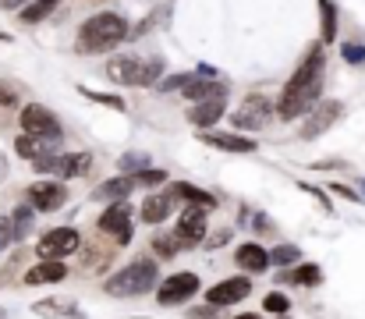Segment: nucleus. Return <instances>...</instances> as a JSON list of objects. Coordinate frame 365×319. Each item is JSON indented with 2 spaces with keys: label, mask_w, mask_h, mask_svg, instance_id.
<instances>
[{
  "label": "nucleus",
  "mask_w": 365,
  "mask_h": 319,
  "mask_svg": "<svg viewBox=\"0 0 365 319\" xmlns=\"http://www.w3.org/2000/svg\"><path fill=\"white\" fill-rule=\"evenodd\" d=\"M326 82V46L316 43L309 50V57L298 64V71L291 75V82L284 85L281 100L273 103V114L281 121H298L301 114H309L319 103V92Z\"/></svg>",
  "instance_id": "f257e3e1"
},
{
  "label": "nucleus",
  "mask_w": 365,
  "mask_h": 319,
  "mask_svg": "<svg viewBox=\"0 0 365 319\" xmlns=\"http://www.w3.org/2000/svg\"><path fill=\"white\" fill-rule=\"evenodd\" d=\"M132 36V25L125 15L117 11H100L93 18H85V25L78 28V50L82 53H100V50H110L117 43H125Z\"/></svg>",
  "instance_id": "f03ea898"
},
{
  "label": "nucleus",
  "mask_w": 365,
  "mask_h": 319,
  "mask_svg": "<svg viewBox=\"0 0 365 319\" xmlns=\"http://www.w3.org/2000/svg\"><path fill=\"white\" fill-rule=\"evenodd\" d=\"M157 284H160V266L142 255V259H132L128 266H121L117 273H110L103 280V291L114 295V298H135V295L153 291Z\"/></svg>",
  "instance_id": "7ed1b4c3"
},
{
  "label": "nucleus",
  "mask_w": 365,
  "mask_h": 319,
  "mask_svg": "<svg viewBox=\"0 0 365 319\" xmlns=\"http://www.w3.org/2000/svg\"><path fill=\"white\" fill-rule=\"evenodd\" d=\"M163 75V57H114L107 64V78L114 85H157Z\"/></svg>",
  "instance_id": "20e7f679"
},
{
  "label": "nucleus",
  "mask_w": 365,
  "mask_h": 319,
  "mask_svg": "<svg viewBox=\"0 0 365 319\" xmlns=\"http://www.w3.org/2000/svg\"><path fill=\"white\" fill-rule=\"evenodd\" d=\"M33 171L36 174H46V178H60V181H71V178H82L93 171V156L89 153H64V156H39L33 160Z\"/></svg>",
  "instance_id": "39448f33"
},
{
  "label": "nucleus",
  "mask_w": 365,
  "mask_h": 319,
  "mask_svg": "<svg viewBox=\"0 0 365 319\" xmlns=\"http://www.w3.org/2000/svg\"><path fill=\"white\" fill-rule=\"evenodd\" d=\"M21 135H33V139H43V142H60V121L46 110V107H39V103H25L21 107Z\"/></svg>",
  "instance_id": "423d86ee"
},
{
  "label": "nucleus",
  "mask_w": 365,
  "mask_h": 319,
  "mask_svg": "<svg viewBox=\"0 0 365 319\" xmlns=\"http://www.w3.org/2000/svg\"><path fill=\"white\" fill-rule=\"evenodd\" d=\"M199 287H202V280H199V273H170L167 280H160L157 284V305H163V309H174V305H181V302H192L195 295H199Z\"/></svg>",
  "instance_id": "0eeeda50"
},
{
  "label": "nucleus",
  "mask_w": 365,
  "mask_h": 319,
  "mask_svg": "<svg viewBox=\"0 0 365 319\" xmlns=\"http://www.w3.org/2000/svg\"><path fill=\"white\" fill-rule=\"evenodd\" d=\"M82 248V234L75 227H53L39 238L36 252H39V259L46 263H60V259H68V255H75Z\"/></svg>",
  "instance_id": "6e6552de"
},
{
  "label": "nucleus",
  "mask_w": 365,
  "mask_h": 319,
  "mask_svg": "<svg viewBox=\"0 0 365 319\" xmlns=\"http://www.w3.org/2000/svg\"><path fill=\"white\" fill-rule=\"evenodd\" d=\"M96 227H100L103 234H110V238L117 241V248L132 245V234H135V227H132V206H128V202H110V206L103 209V216H100Z\"/></svg>",
  "instance_id": "1a4fd4ad"
},
{
  "label": "nucleus",
  "mask_w": 365,
  "mask_h": 319,
  "mask_svg": "<svg viewBox=\"0 0 365 319\" xmlns=\"http://www.w3.org/2000/svg\"><path fill=\"white\" fill-rule=\"evenodd\" d=\"M341 114H344V103H341V100H323V103H316V107L309 110L305 124H301V139H305V142L319 139L323 132H330V128L341 121Z\"/></svg>",
  "instance_id": "9d476101"
},
{
  "label": "nucleus",
  "mask_w": 365,
  "mask_h": 319,
  "mask_svg": "<svg viewBox=\"0 0 365 319\" xmlns=\"http://www.w3.org/2000/svg\"><path fill=\"white\" fill-rule=\"evenodd\" d=\"M269 117H273V100H266V96H249V100L231 114V124L241 135V132H256V128H262Z\"/></svg>",
  "instance_id": "9b49d317"
},
{
  "label": "nucleus",
  "mask_w": 365,
  "mask_h": 319,
  "mask_svg": "<svg viewBox=\"0 0 365 319\" xmlns=\"http://www.w3.org/2000/svg\"><path fill=\"white\" fill-rule=\"evenodd\" d=\"M252 291V280L249 277H231V280H220V284H213L209 291H206V305L213 309H227V305H238V302H245Z\"/></svg>",
  "instance_id": "f8f14e48"
},
{
  "label": "nucleus",
  "mask_w": 365,
  "mask_h": 319,
  "mask_svg": "<svg viewBox=\"0 0 365 319\" xmlns=\"http://www.w3.org/2000/svg\"><path fill=\"white\" fill-rule=\"evenodd\" d=\"M68 202V188L60 181H36L28 188V206L36 213H50V209H60Z\"/></svg>",
  "instance_id": "ddd939ff"
},
{
  "label": "nucleus",
  "mask_w": 365,
  "mask_h": 319,
  "mask_svg": "<svg viewBox=\"0 0 365 319\" xmlns=\"http://www.w3.org/2000/svg\"><path fill=\"white\" fill-rule=\"evenodd\" d=\"M206 213H209V209L188 206L185 213L177 216V231H174V238L185 245V248H192V245H199V241L206 238Z\"/></svg>",
  "instance_id": "4468645a"
},
{
  "label": "nucleus",
  "mask_w": 365,
  "mask_h": 319,
  "mask_svg": "<svg viewBox=\"0 0 365 319\" xmlns=\"http://www.w3.org/2000/svg\"><path fill=\"white\" fill-rule=\"evenodd\" d=\"M199 142L224 153H256V139L238 135V132H199Z\"/></svg>",
  "instance_id": "2eb2a0df"
},
{
  "label": "nucleus",
  "mask_w": 365,
  "mask_h": 319,
  "mask_svg": "<svg viewBox=\"0 0 365 319\" xmlns=\"http://www.w3.org/2000/svg\"><path fill=\"white\" fill-rule=\"evenodd\" d=\"M181 96H185L188 103H202V100H224L227 96V82L224 78H192L185 89H181Z\"/></svg>",
  "instance_id": "dca6fc26"
},
{
  "label": "nucleus",
  "mask_w": 365,
  "mask_h": 319,
  "mask_svg": "<svg viewBox=\"0 0 365 319\" xmlns=\"http://www.w3.org/2000/svg\"><path fill=\"white\" fill-rule=\"evenodd\" d=\"M167 196L177 202H188V206H199V209H213L217 206V196L213 191H202V188H195V184H188V181H174L170 188H167Z\"/></svg>",
  "instance_id": "f3484780"
},
{
  "label": "nucleus",
  "mask_w": 365,
  "mask_h": 319,
  "mask_svg": "<svg viewBox=\"0 0 365 319\" xmlns=\"http://www.w3.org/2000/svg\"><path fill=\"white\" fill-rule=\"evenodd\" d=\"M234 263L245 270V273H266V266H269V259H266V248L262 245H256V241H245V245H238V252H234Z\"/></svg>",
  "instance_id": "a211bd4d"
},
{
  "label": "nucleus",
  "mask_w": 365,
  "mask_h": 319,
  "mask_svg": "<svg viewBox=\"0 0 365 319\" xmlns=\"http://www.w3.org/2000/svg\"><path fill=\"white\" fill-rule=\"evenodd\" d=\"M227 114V103L224 100H202L195 107H188V121L195 128H217V121Z\"/></svg>",
  "instance_id": "6ab92c4d"
},
{
  "label": "nucleus",
  "mask_w": 365,
  "mask_h": 319,
  "mask_svg": "<svg viewBox=\"0 0 365 319\" xmlns=\"http://www.w3.org/2000/svg\"><path fill=\"white\" fill-rule=\"evenodd\" d=\"M64 277H68V266H64V263H46V259H39L21 280H25L28 287H39V284H60Z\"/></svg>",
  "instance_id": "aec40b11"
},
{
  "label": "nucleus",
  "mask_w": 365,
  "mask_h": 319,
  "mask_svg": "<svg viewBox=\"0 0 365 319\" xmlns=\"http://www.w3.org/2000/svg\"><path fill=\"white\" fill-rule=\"evenodd\" d=\"M33 312L43 319H71V316H78V302L75 298H43V302H33Z\"/></svg>",
  "instance_id": "412c9836"
},
{
  "label": "nucleus",
  "mask_w": 365,
  "mask_h": 319,
  "mask_svg": "<svg viewBox=\"0 0 365 319\" xmlns=\"http://www.w3.org/2000/svg\"><path fill=\"white\" fill-rule=\"evenodd\" d=\"M277 280L298 284V287H319V284H323V270H319L316 263H298V266H291L287 273H277Z\"/></svg>",
  "instance_id": "4be33fe9"
},
{
  "label": "nucleus",
  "mask_w": 365,
  "mask_h": 319,
  "mask_svg": "<svg viewBox=\"0 0 365 319\" xmlns=\"http://www.w3.org/2000/svg\"><path fill=\"white\" fill-rule=\"evenodd\" d=\"M132 196V178H110V181H103L96 191H93V199L96 202H125Z\"/></svg>",
  "instance_id": "5701e85b"
},
{
  "label": "nucleus",
  "mask_w": 365,
  "mask_h": 319,
  "mask_svg": "<svg viewBox=\"0 0 365 319\" xmlns=\"http://www.w3.org/2000/svg\"><path fill=\"white\" fill-rule=\"evenodd\" d=\"M316 8H319V43L330 46L337 40V4L333 0H316Z\"/></svg>",
  "instance_id": "b1692460"
},
{
  "label": "nucleus",
  "mask_w": 365,
  "mask_h": 319,
  "mask_svg": "<svg viewBox=\"0 0 365 319\" xmlns=\"http://www.w3.org/2000/svg\"><path fill=\"white\" fill-rule=\"evenodd\" d=\"M170 209H174V199L167 196V191H160V196H149L145 202H142V220L145 223H163L167 216H170Z\"/></svg>",
  "instance_id": "393cba45"
},
{
  "label": "nucleus",
  "mask_w": 365,
  "mask_h": 319,
  "mask_svg": "<svg viewBox=\"0 0 365 319\" xmlns=\"http://www.w3.org/2000/svg\"><path fill=\"white\" fill-rule=\"evenodd\" d=\"M33 213H36L33 206H28V202H21V206H15V213L8 216V220H11V238H15V241H21L28 231H33V220H36Z\"/></svg>",
  "instance_id": "a878e982"
},
{
  "label": "nucleus",
  "mask_w": 365,
  "mask_h": 319,
  "mask_svg": "<svg viewBox=\"0 0 365 319\" xmlns=\"http://www.w3.org/2000/svg\"><path fill=\"white\" fill-rule=\"evenodd\" d=\"M60 4V0H33V4H25L18 15H21V21L25 25H39L43 18H50L53 15V8Z\"/></svg>",
  "instance_id": "bb28decb"
},
{
  "label": "nucleus",
  "mask_w": 365,
  "mask_h": 319,
  "mask_svg": "<svg viewBox=\"0 0 365 319\" xmlns=\"http://www.w3.org/2000/svg\"><path fill=\"white\" fill-rule=\"evenodd\" d=\"M15 153L25 156V160H39V156H50V142L33 139V135H18L15 139Z\"/></svg>",
  "instance_id": "cd10ccee"
},
{
  "label": "nucleus",
  "mask_w": 365,
  "mask_h": 319,
  "mask_svg": "<svg viewBox=\"0 0 365 319\" xmlns=\"http://www.w3.org/2000/svg\"><path fill=\"white\" fill-rule=\"evenodd\" d=\"M82 96H85V100H93V103H100V107L117 110V114H125V110H128V103L121 100V96H110V92H96V89H85V85H82Z\"/></svg>",
  "instance_id": "c85d7f7f"
},
{
  "label": "nucleus",
  "mask_w": 365,
  "mask_h": 319,
  "mask_svg": "<svg viewBox=\"0 0 365 319\" xmlns=\"http://www.w3.org/2000/svg\"><path fill=\"white\" fill-rule=\"evenodd\" d=\"M149 245H153V252L160 255V259H174V255H177L181 248H185V245H181L174 234H163V231H160L153 241H149Z\"/></svg>",
  "instance_id": "c756f323"
},
{
  "label": "nucleus",
  "mask_w": 365,
  "mask_h": 319,
  "mask_svg": "<svg viewBox=\"0 0 365 319\" xmlns=\"http://www.w3.org/2000/svg\"><path fill=\"white\" fill-rule=\"evenodd\" d=\"M266 259H269L273 266H291V263L301 259V248H298V245H277L273 252H266Z\"/></svg>",
  "instance_id": "7c9ffc66"
},
{
  "label": "nucleus",
  "mask_w": 365,
  "mask_h": 319,
  "mask_svg": "<svg viewBox=\"0 0 365 319\" xmlns=\"http://www.w3.org/2000/svg\"><path fill=\"white\" fill-rule=\"evenodd\" d=\"M157 184H167V171L160 167H149V171H139L132 174V188H157Z\"/></svg>",
  "instance_id": "2f4dec72"
},
{
  "label": "nucleus",
  "mask_w": 365,
  "mask_h": 319,
  "mask_svg": "<svg viewBox=\"0 0 365 319\" xmlns=\"http://www.w3.org/2000/svg\"><path fill=\"white\" fill-rule=\"evenodd\" d=\"M139 171H149V156L145 153H125V156H121V174H125V178H132Z\"/></svg>",
  "instance_id": "473e14b6"
},
{
  "label": "nucleus",
  "mask_w": 365,
  "mask_h": 319,
  "mask_svg": "<svg viewBox=\"0 0 365 319\" xmlns=\"http://www.w3.org/2000/svg\"><path fill=\"white\" fill-rule=\"evenodd\" d=\"M341 57H344V64H351V68H362V64H365V43H362V36L358 40H348L341 46Z\"/></svg>",
  "instance_id": "72a5a7b5"
},
{
  "label": "nucleus",
  "mask_w": 365,
  "mask_h": 319,
  "mask_svg": "<svg viewBox=\"0 0 365 319\" xmlns=\"http://www.w3.org/2000/svg\"><path fill=\"white\" fill-rule=\"evenodd\" d=\"M287 309H291V298L281 291H269L262 298V312H269V316H287Z\"/></svg>",
  "instance_id": "f704fd0d"
},
{
  "label": "nucleus",
  "mask_w": 365,
  "mask_h": 319,
  "mask_svg": "<svg viewBox=\"0 0 365 319\" xmlns=\"http://www.w3.org/2000/svg\"><path fill=\"white\" fill-rule=\"evenodd\" d=\"M298 188L305 191V196H312V199L319 202V209H323L326 216H333V202H330V191H323L319 184H309V181H298Z\"/></svg>",
  "instance_id": "c9c22d12"
},
{
  "label": "nucleus",
  "mask_w": 365,
  "mask_h": 319,
  "mask_svg": "<svg viewBox=\"0 0 365 319\" xmlns=\"http://www.w3.org/2000/svg\"><path fill=\"white\" fill-rule=\"evenodd\" d=\"M192 78H195L192 71H177V75H167V78H160V82H157V89H160V92H174V89H185Z\"/></svg>",
  "instance_id": "e433bc0d"
},
{
  "label": "nucleus",
  "mask_w": 365,
  "mask_h": 319,
  "mask_svg": "<svg viewBox=\"0 0 365 319\" xmlns=\"http://www.w3.org/2000/svg\"><path fill=\"white\" fill-rule=\"evenodd\" d=\"M330 191H333V196H341V199H348V202H362V196H358L351 184H344V181H333Z\"/></svg>",
  "instance_id": "4c0bfd02"
},
{
  "label": "nucleus",
  "mask_w": 365,
  "mask_h": 319,
  "mask_svg": "<svg viewBox=\"0 0 365 319\" xmlns=\"http://www.w3.org/2000/svg\"><path fill=\"white\" fill-rule=\"evenodd\" d=\"M0 107H18V89L11 82H0Z\"/></svg>",
  "instance_id": "58836bf2"
},
{
  "label": "nucleus",
  "mask_w": 365,
  "mask_h": 319,
  "mask_svg": "<svg viewBox=\"0 0 365 319\" xmlns=\"http://www.w3.org/2000/svg\"><path fill=\"white\" fill-rule=\"evenodd\" d=\"M348 164H344V160H337V156H333V160H316V164H312V171H344Z\"/></svg>",
  "instance_id": "ea45409f"
},
{
  "label": "nucleus",
  "mask_w": 365,
  "mask_h": 319,
  "mask_svg": "<svg viewBox=\"0 0 365 319\" xmlns=\"http://www.w3.org/2000/svg\"><path fill=\"white\" fill-rule=\"evenodd\" d=\"M11 241H15V238H11V220H8V216H0V252H4Z\"/></svg>",
  "instance_id": "a19ab883"
},
{
  "label": "nucleus",
  "mask_w": 365,
  "mask_h": 319,
  "mask_svg": "<svg viewBox=\"0 0 365 319\" xmlns=\"http://www.w3.org/2000/svg\"><path fill=\"white\" fill-rule=\"evenodd\" d=\"M217 312H220V309L206 305V309H192V312H188V319H217Z\"/></svg>",
  "instance_id": "79ce46f5"
},
{
  "label": "nucleus",
  "mask_w": 365,
  "mask_h": 319,
  "mask_svg": "<svg viewBox=\"0 0 365 319\" xmlns=\"http://www.w3.org/2000/svg\"><path fill=\"white\" fill-rule=\"evenodd\" d=\"M25 4H33V0H0V8L4 11H21Z\"/></svg>",
  "instance_id": "37998d69"
},
{
  "label": "nucleus",
  "mask_w": 365,
  "mask_h": 319,
  "mask_svg": "<svg viewBox=\"0 0 365 319\" xmlns=\"http://www.w3.org/2000/svg\"><path fill=\"white\" fill-rule=\"evenodd\" d=\"M227 238H231V231H220V234H213L206 248H220V241H227Z\"/></svg>",
  "instance_id": "c03bdc74"
},
{
  "label": "nucleus",
  "mask_w": 365,
  "mask_h": 319,
  "mask_svg": "<svg viewBox=\"0 0 365 319\" xmlns=\"http://www.w3.org/2000/svg\"><path fill=\"white\" fill-rule=\"evenodd\" d=\"M252 223H256V227H259V231H269V220H266L262 213H256V220H252Z\"/></svg>",
  "instance_id": "a18cd8bd"
},
{
  "label": "nucleus",
  "mask_w": 365,
  "mask_h": 319,
  "mask_svg": "<svg viewBox=\"0 0 365 319\" xmlns=\"http://www.w3.org/2000/svg\"><path fill=\"white\" fill-rule=\"evenodd\" d=\"M358 196L365 199V178H358Z\"/></svg>",
  "instance_id": "49530a36"
},
{
  "label": "nucleus",
  "mask_w": 365,
  "mask_h": 319,
  "mask_svg": "<svg viewBox=\"0 0 365 319\" xmlns=\"http://www.w3.org/2000/svg\"><path fill=\"white\" fill-rule=\"evenodd\" d=\"M234 319H259L256 312H245V316H234Z\"/></svg>",
  "instance_id": "de8ad7c7"
},
{
  "label": "nucleus",
  "mask_w": 365,
  "mask_h": 319,
  "mask_svg": "<svg viewBox=\"0 0 365 319\" xmlns=\"http://www.w3.org/2000/svg\"><path fill=\"white\" fill-rule=\"evenodd\" d=\"M132 319H149V316H132Z\"/></svg>",
  "instance_id": "09e8293b"
}]
</instances>
